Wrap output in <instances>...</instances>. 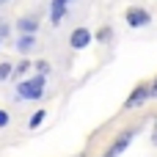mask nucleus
<instances>
[{
	"mask_svg": "<svg viewBox=\"0 0 157 157\" xmlns=\"http://www.w3.org/2000/svg\"><path fill=\"white\" fill-rule=\"evenodd\" d=\"M17 28L22 30V36H33L36 28H39V19H36V17H22V19L17 22Z\"/></svg>",
	"mask_w": 157,
	"mask_h": 157,
	"instance_id": "nucleus-6",
	"label": "nucleus"
},
{
	"mask_svg": "<svg viewBox=\"0 0 157 157\" xmlns=\"http://www.w3.org/2000/svg\"><path fill=\"white\" fill-rule=\"evenodd\" d=\"M149 97H157V80H155V86H149Z\"/></svg>",
	"mask_w": 157,
	"mask_h": 157,
	"instance_id": "nucleus-15",
	"label": "nucleus"
},
{
	"mask_svg": "<svg viewBox=\"0 0 157 157\" xmlns=\"http://www.w3.org/2000/svg\"><path fill=\"white\" fill-rule=\"evenodd\" d=\"M36 69H39V72H41L44 77L50 75V63H47V61H39V63H36Z\"/></svg>",
	"mask_w": 157,
	"mask_h": 157,
	"instance_id": "nucleus-12",
	"label": "nucleus"
},
{
	"mask_svg": "<svg viewBox=\"0 0 157 157\" xmlns=\"http://www.w3.org/2000/svg\"><path fill=\"white\" fill-rule=\"evenodd\" d=\"M28 69H30V63H28V61H22V63H19V66H17V75H25V72H28Z\"/></svg>",
	"mask_w": 157,
	"mask_h": 157,
	"instance_id": "nucleus-14",
	"label": "nucleus"
},
{
	"mask_svg": "<svg viewBox=\"0 0 157 157\" xmlns=\"http://www.w3.org/2000/svg\"><path fill=\"white\" fill-rule=\"evenodd\" d=\"M97 39H99V41H110V28H99Z\"/></svg>",
	"mask_w": 157,
	"mask_h": 157,
	"instance_id": "nucleus-11",
	"label": "nucleus"
},
{
	"mask_svg": "<svg viewBox=\"0 0 157 157\" xmlns=\"http://www.w3.org/2000/svg\"><path fill=\"white\" fill-rule=\"evenodd\" d=\"M152 144L157 146V121H155V130H152Z\"/></svg>",
	"mask_w": 157,
	"mask_h": 157,
	"instance_id": "nucleus-16",
	"label": "nucleus"
},
{
	"mask_svg": "<svg viewBox=\"0 0 157 157\" xmlns=\"http://www.w3.org/2000/svg\"><path fill=\"white\" fill-rule=\"evenodd\" d=\"M135 132H138V130H124V132L116 138V144H113V146H110V149H108L102 157H119L124 149H127V146H130V141L135 138Z\"/></svg>",
	"mask_w": 157,
	"mask_h": 157,
	"instance_id": "nucleus-2",
	"label": "nucleus"
},
{
	"mask_svg": "<svg viewBox=\"0 0 157 157\" xmlns=\"http://www.w3.org/2000/svg\"><path fill=\"white\" fill-rule=\"evenodd\" d=\"M146 99H149V86L141 83V86H135V91L130 94V99L124 102V108H138V105H144Z\"/></svg>",
	"mask_w": 157,
	"mask_h": 157,
	"instance_id": "nucleus-5",
	"label": "nucleus"
},
{
	"mask_svg": "<svg viewBox=\"0 0 157 157\" xmlns=\"http://www.w3.org/2000/svg\"><path fill=\"white\" fill-rule=\"evenodd\" d=\"M66 3H69V0H52V11H50V19H52L55 25H58V22H61V17L66 14Z\"/></svg>",
	"mask_w": 157,
	"mask_h": 157,
	"instance_id": "nucleus-7",
	"label": "nucleus"
},
{
	"mask_svg": "<svg viewBox=\"0 0 157 157\" xmlns=\"http://www.w3.org/2000/svg\"><path fill=\"white\" fill-rule=\"evenodd\" d=\"M69 44H72L75 50H83V47H88V44H91V30H88V28H77V30H72V36H69Z\"/></svg>",
	"mask_w": 157,
	"mask_h": 157,
	"instance_id": "nucleus-4",
	"label": "nucleus"
},
{
	"mask_svg": "<svg viewBox=\"0 0 157 157\" xmlns=\"http://www.w3.org/2000/svg\"><path fill=\"white\" fill-rule=\"evenodd\" d=\"M44 119H47V113H44V110H36V113L30 116V130H36V127H39Z\"/></svg>",
	"mask_w": 157,
	"mask_h": 157,
	"instance_id": "nucleus-9",
	"label": "nucleus"
},
{
	"mask_svg": "<svg viewBox=\"0 0 157 157\" xmlns=\"http://www.w3.org/2000/svg\"><path fill=\"white\" fill-rule=\"evenodd\" d=\"M17 47H19V52H28V50L33 47V36H19Z\"/></svg>",
	"mask_w": 157,
	"mask_h": 157,
	"instance_id": "nucleus-8",
	"label": "nucleus"
},
{
	"mask_svg": "<svg viewBox=\"0 0 157 157\" xmlns=\"http://www.w3.org/2000/svg\"><path fill=\"white\" fill-rule=\"evenodd\" d=\"M8 121H11L8 110H0V127H8Z\"/></svg>",
	"mask_w": 157,
	"mask_h": 157,
	"instance_id": "nucleus-13",
	"label": "nucleus"
},
{
	"mask_svg": "<svg viewBox=\"0 0 157 157\" xmlns=\"http://www.w3.org/2000/svg\"><path fill=\"white\" fill-rule=\"evenodd\" d=\"M80 157H86V155H80Z\"/></svg>",
	"mask_w": 157,
	"mask_h": 157,
	"instance_id": "nucleus-17",
	"label": "nucleus"
},
{
	"mask_svg": "<svg viewBox=\"0 0 157 157\" xmlns=\"http://www.w3.org/2000/svg\"><path fill=\"white\" fill-rule=\"evenodd\" d=\"M124 19H127L130 28H141V25H149V22H152L149 11H144V8H130V11L124 14Z\"/></svg>",
	"mask_w": 157,
	"mask_h": 157,
	"instance_id": "nucleus-3",
	"label": "nucleus"
},
{
	"mask_svg": "<svg viewBox=\"0 0 157 157\" xmlns=\"http://www.w3.org/2000/svg\"><path fill=\"white\" fill-rule=\"evenodd\" d=\"M44 75H36L33 80H22L19 86H17V94H19V99H39L41 97V91H44Z\"/></svg>",
	"mask_w": 157,
	"mask_h": 157,
	"instance_id": "nucleus-1",
	"label": "nucleus"
},
{
	"mask_svg": "<svg viewBox=\"0 0 157 157\" xmlns=\"http://www.w3.org/2000/svg\"><path fill=\"white\" fill-rule=\"evenodd\" d=\"M11 72H14V66H11L8 61H3V63H0V83H3V80H8V77H11Z\"/></svg>",
	"mask_w": 157,
	"mask_h": 157,
	"instance_id": "nucleus-10",
	"label": "nucleus"
}]
</instances>
